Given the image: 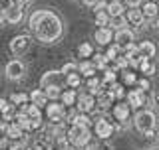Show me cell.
<instances>
[{
    "label": "cell",
    "instance_id": "1",
    "mask_svg": "<svg viewBox=\"0 0 159 150\" xmlns=\"http://www.w3.org/2000/svg\"><path fill=\"white\" fill-rule=\"evenodd\" d=\"M28 30L36 36L38 42L58 44L64 36V22L54 10H34L28 18Z\"/></svg>",
    "mask_w": 159,
    "mask_h": 150
},
{
    "label": "cell",
    "instance_id": "2",
    "mask_svg": "<svg viewBox=\"0 0 159 150\" xmlns=\"http://www.w3.org/2000/svg\"><path fill=\"white\" fill-rule=\"evenodd\" d=\"M133 127L137 132H141L143 136H153L157 128V117L151 109H141L133 117Z\"/></svg>",
    "mask_w": 159,
    "mask_h": 150
},
{
    "label": "cell",
    "instance_id": "3",
    "mask_svg": "<svg viewBox=\"0 0 159 150\" xmlns=\"http://www.w3.org/2000/svg\"><path fill=\"white\" fill-rule=\"evenodd\" d=\"M68 142L72 144L76 150L86 148L89 142H93V132L89 127H80V124H70L68 134H66Z\"/></svg>",
    "mask_w": 159,
    "mask_h": 150
},
{
    "label": "cell",
    "instance_id": "4",
    "mask_svg": "<svg viewBox=\"0 0 159 150\" xmlns=\"http://www.w3.org/2000/svg\"><path fill=\"white\" fill-rule=\"evenodd\" d=\"M92 132H93V138H98V140H109L113 136V132H116V127L106 117H98V119H93Z\"/></svg>",
    "mask_w": 159,
    "mask_h": 150
},
{
    "label": "cell",
    "instance_id": "5",
    "mask_svg": "<svg viewBox=\"0 0 159 150\" xmlns=\"http://www.w3.org/2000/svg\"><path fill=\"white\" fill-rule=\"evenodd\" d=\"M32 44H34V38L30 36V34H20V36H14L12 40H10V53H12L14 57H22L24 53L32 48Z\"/></svg>",
    "mask_w": 159,
    "mask_h": 150
},
{
    "label": "cell",
    "instance_id": "6",
    "mask_svg": "<svg viewBox=\"0 0 159 150\" xmlns=\"http://www.w3.org/2000/svg\"><path fill=\"white\" fill-rule=\"evenodd\" d=\"M44 115H46L48 123L58 124L64 123V115H66V105L62 101H48V105L44 107Z\"/></svg>",
    "mask_w": 159,
    "mask_h": 150
},
{
    "label": "cell",
    "instance_id": "7",
    "mask_svg": "<svg viewBox=\"0 0 159 150\" xmlns=\"http://www.w3.org/2000/svg\"><path fill=\"white\" fill-rule=\"evenodd\" d=\"M76 109H78L80 113H88V115H92V113L98 109L96 95H92V93H88V91H78Z\"/></svg>",
    "mask_w": 159,
    "mask_h": 150
},
{
    "label": "cell",
    "instance_id": "8",
    "mask_svg": "<svg viewBox=\"0 0 159 150\" xmlns=\"http://www.w3.org/2000/svg\"><path fill=\"white\" fill-rule=\"evenodd\" d=\"M4 75L10 79V81H18L26 75V65H24L22 59H10L4 67Z\"/></svg>",
    "mask_w": 159,
    "mask_h": 150
},
{
    "label": "cell",
    "instance_id": "9",
    "mask_svg": "<svg viewBox=\"0 0 159 150\" xmlns=\"http://www.w3.org/2000/svg\"><path fill=\"white\" fill-rule=\"evenodd\" d=\"M125 97H127V103H129L131 109H141V107L147 105V91H143V89L137 87V85H133L131 91L125 93Z\"/></svg>",
    "mask_w": 159,
    "mask_h": 150
},
{
    "label": "cell",
    "instance_id": "10",
    "mask_svg": "<svg viewBox=\"0 0 159 150\" xmlns=\"http://www.w3.org/2000/svg\"><path fill=\"white\" fill-rule=\"evenodd\" d=\"M111 115H113V119H116V123L127 124L129 117H131V107H129V103H125V101H116L111 105Z\"/></svg>",
    "mask_w": 159,
    "mask_h": 150
},
{
    "label": "cell",
    "instance_id": "11",
    "mask_svg": "<svg viewBox=\"0 0 159 150\" xmlns=\"http://www.w3.org/2000/svg\"><path fill=\"white\" fill-rule=\"evenodd\" d=\"M48 85H58V87H66V77H64L62 71H56V69H50L42 75L40 79V87H48Z\"/></svg>",
    "mask_w": 159,
    "mask_h": 150
},
{
    "label": "cell",
    "instance_id": "12",
    "mask_svg": "<svg viewBox=\"0 0 159 150\" xmlns=\"http://www.w3.org/2000/svg\"><path fill=\"white\" fill-rule=\"evenodd\" d=\"M113 30L109 28V26H103V28H98L96 30V34H93V42L98 44V46H103V48H107L109 44L113 42Z\"/></svg>",
    "mask_w": 159,
    "mask_h": 150
},
{
    "label": "cell",
    "instance_id": "13",
    "mask_svg": "<svg viewBox=\"0 0 159 150\" xmlns=\"http://www.w3.org/2000/svg\"><path fill=\"white\" fill-rule=\"evenodd\" d=\"M16 113H18V111H16V105L10 101V99L0 97V117H2V121H4V123L14 121Z\"/></svg>",
    "mask_w": 159,
    "mask_h": 150
},
{
    "label": "cell",
    "instance_id": "14",
    "mask_svg": "<svg viewBox=\"0 0 159 150\" xmlns=\"http://www.w3.org/2000/svg\"><path fill=\"white\" fill-rule=\"evenodd\" d=\"M113 40H116V44L121 49H125L127 46H131L133 40H135V34H133V30L129 28H123V30H117L116 34H113Z\"/></svg>",
    "mask_w": 159,
    "mask_h": 150
},
{
    "label": "cell",
    "instance_id": "15",
    "mask_svg": "<svg viewBox=\"0 0 159 150\" xmlns=\"http://www.w3.org/2000/svg\"><path fill=\"white\" fill-rule=\"evenodd\" d=\"M4 14H6V22L8 24H20V22H22V18H24V6L12 2L6 10H4Z\"/></svg>",
    "mask_w": 159,
    "mask_h": 150
},
{
    "label": "cell",
    "instance_id": "16",
    "mask_svg": "<svg viewBox=\"0 0 159 150\" xmlns=\"http://www.w3.org/2000/svg\"><path fill=\"white\" fill-rule=\"evenodd\" d=\"M125 18H127L129 26H135V28L145 26V16H143L141 8H127L125 10Z\"/></svg>",
    "mask_w": 159,
    "mask_h": 150
},
{
    "label": "cell",
    "instance_id": "17",
    "mask_svg": "<svg viewBox=\"0 0 159 150\" xmlns=\"http://www.w3.org/2000/svg\"><path fill=\"white\" fill-rule=\"evenodd\" d=\"M6 132H8V140H26V131L16 121L6 123Z\"/></svg>",
    "mask_w": 159,
    "mask_h": 150
},
{
    "label": "cell",
    "instance_id": "18",
    "mask_svg": "<svg viewBox=\"0 0 159 150\" xmlns=\"http://www.w3.org/2000/svg\"><path fill=\"white\" fill-rule=\"evenodd\" d=\"M139 8H141L143 16H145V22H151V20H155L159 16V6L155 0H145Z\"/></svg>",
    "mask_w": 159,
    "mask_h": 150
},
{
    "label": "cell",
    "instance_id": "19",
    "mask_svg": "<svg viewBox=\"0 0 159 150\" xmlns=\"http://www.w3.org/2000/svg\"><path fill=\"white\" fill-rule=\"evenodd\" d=\"M78 71L84 79H89V77H93V75H98V67L93 65L92 57H89V59H82V61L78 63Z\"/></svg>",
    "mask_w": 159,
    "mask_h": 150
},
{
    "label": "cell",
    "instance_id": "20",
    "mask_svg": "<svg viewBox=\"0 0 159 150\" xmlns=\"http://www.w3.org/2000/svg\"><path fill=\"white\" fill-rule=\"evenodd\" d=\"M127 6L123 4V0H107V14L109 16H123Z\"/></svg>",
    "mask_w": 159,
    "mask_h": 150
},
{
    "label": "cell",
    "instance_id": "21",
    "mask_svg": "<svg viewBox=\"0 0 159 150\" xmlns=\"http://www.w3.org/2000/svg\"><path fill=\"white\" fill-rule=\"evenodd\" d=\"M139 71H141L143 75H145V77H151L153 73L157 71V65H155V59L153 57H143L141 59V63H139Z\"/></svg>",
    "mask_w": 159,
    "mask_h": 150
},
{
    "label": "cell",
    "instance_id": "22",
    "mask_svg": "<svg viewBox=\"0 0 159 150\" xmlns=\"http://www.w3.org/2000/svg\"><path fill=\"white\" fill-rule=\"evenodd\" d=\"M60 101H62L66 107H76V101H78V89H64L62 95H60Z\"/></svg>",
    "mask_w": 159,
    "mask_h": 150
},
{
    "label": "cell",
    "instance_id": "23",
    "mask_svg": "<svg viewBox=\"0 0 159 150\" xmlns=\"http://www.w3.org/2000/svg\"><path fill=\"white\" fill-rule=\"evenodd\" d=\"M28 95H30V103L38 105L40 109H44L48 105V97H46V91H44V89H34V91L28 93Z\"/></svg>",
    "mask_w": 159,
    "mask_h": 150
},
{
    "label": "cell",
    "instance_id": "24",
    "mask_svg": "<svg viewBox=\"0 0 159 150\" xmlns=\"http://www.w3.org/2000/svg\"><path fill=\"white\" fill-rule=\"evenodd\" d=\"M137 49H139V53H141L143 57H155V53H157V48H155V44L153 42H141V44H137Z\"/></svg>",
    "mask_w": 159,
    "mask_h": 150
},
{
    "label": "cell",
    "instance_id": "25",
    "mask_svg": "<svg viewBox=\"0 0 159 150\" xmlns=\"http://www.w3.org/2000/svg\"><path fill=\"white\" fill-rule=\"evenodd\" d=\"M70 124H80V127H89V128H92L93 119L89 117L88 113H80L78 111L76 115H74V119H72V123H70Z\"/></svg>",
    "mask_w": 159,
    "mask_h": 150
},
{
    "label": "cell",
    "instance_id": "26",
    "mask_svg": "<svg viewBox=\"0 0 159 150\" xmlns=\"http://www.w3.org/2000/svg\"><path fill=\"white\" fill-rule=\"evenodd\" d=\"M107 91H109V95H111L113 99L121 101V99L125 97V85H123V83H117V81H116V83H111V85L107 87Z\"/></svg>",
    "mask_w": 159,
    "mask_h": 150
},
{
    "label": "cell",
    "instance_id": "27",
    "mask_svg": "<svg viewBox=\"0 0 159 150\" xmlns=\"http://www.w3.org/2000/svg\"><path fill=\"white\" fill-rule=\"evenodd\" d=\"M92 61H93V65L98 67V71H103L106 67H109V59H107V56L106 53H93L92 56Z\"/></svg>",
    "mask_w": 159,
    "mask_h": 150
},
{
    "label": "cell",
    "instance_id": "28",
    "mask_svg": "<svg viewBox=\"0 0 159 150\" xmlns=\"http://www.w3.org/2000/svg\"><path fill=\"white\" fill-rule=\"evenodd\" d=\"M121 75V83L125 85V87H133V85H137V75L131 71V69H123V71H119Z\"/></svg>",
    "mask_w": 159,
    "mask_h": 150
},
{
    "label": "cell",
    "instance_id": "29",
    "mask_svg": "<svg viewBox=\"0 0 159 150\" xmlns=\"http://www.w3.org/2000/svg\"><path fill=\"white\" fill-rule=\"evenodd\" d=\"M84 85V77L80 75V71L78 73H72V75H66V87H70V89H80Z\"/></svg>",
    "mask_w": 159,
    "mask_h": 150
},
{
    "label": "cell",
    "instance_id": "30",
    "mask_svg": "<svg viewBox=\"0 0 159 150\" xmlns=\"http://www.w3.org/2000/svg\"><path fill=\"white\" fill-rule=\"evenodd\" d=\"M46 91L48 101H60V95H62L64 87H58V85H48V87H42Z\"/></svg>",
    "mask_w": 159,
    "mask_h": 150
},
{
    "label": "cell",
    "instance_id": "31",
    "mask_svg": "<svg viewBox=\"0 0 159 150\" xmlns=\"http://www.w3.org/2000/svg\"><path fill=\"white\" fill-rule=\"evenodd\" d=\"M129 24H127V18H125V14L123 16H113L111 20H109V28L113 30V32H117V30H123V28H127Z\"/></svg>",
    "mask_w": 159,
    "mask_h": 150
},
{
    "label": "cell",
    "instance_id": "32",
    "mask_svg": "<svg viewBox=\"0 0 159 150\" xmlns=\"http://www.w3.org/2000/svg\"><path fill=\"white\" fill-rule=\"evenodd\" d=\"M78 56L82 57V59H89L93 56V48H92V44H88V42H82L78 46Z\"/></svg>",
    "mask_w": 159,
    "mask_h": 150
},
{
    "label": "cell",
    "instance_id": "33",
    "mask_svg": "<svg viewBox=\"0 0 159 150\" xmlns=\"http://www.w3.org/2000/svg\"><path fill=\"white\" fill-rule=\"evenodd\" d=\"M14 121H16L26 132H30V117H28V115L24 113V111H18V113H16V117H14Z\"/></svg>",
    "mask_w": 159,
    "mask_h": 150
},
{
    "label": "cell",
    "instance_id": "34",
    "mask_svg": "<svg viewBox=\"0 0 159 150\" xmlns=\"http://www.w3.org/2000/svg\"><path fill=\"white\" fill-rule=\"evenodd\" d=\"M121 52H123V49L119 48L117 44H109V46H107V49H106V56H107V59H109V61H116V59H117L119 56H121Z\"/></svg>",
    "mask_w": 159,
    "mask_h": 150
},
{
    "label": "cell",
    "instance_id": "35",
    "mask_svg": "<svg viewBox=\"0 0 159 150\" xmlns=\"http://www.w3.org/2000/svg\"><path fill=\"white\" fill-rule=\"evenodd\" d=\"M10 101L16 105V107H22V105H26L30 101V95L22 93V91H20V93H12V95H10Z\"/></svg>",
    "mask_w": 159,
    "mask_h": 150
},
{
    "label": "cell",
    "instance_id": "36",
    "mask_svg": "<svg viewBox=\"0 0 159 150\" xmlns=\"http://www.w3.org/2000/svg\"><path fill=\"white\" fill-rule=\"evenodd\" d=\"M82 150H113V146L107 140H98V142H89L86 148Z\"/></svg>",
    "mask_w": 159,
    "mask_h": 150
},
{
    "label": "cell",
    "instance_id": "37",
    "mask_svg": "<svg viewBox=\"0 0 159 150\" xmlns=\"http://www.w3.org/2000/svg\"><path fill=\"white\" fill-rule=\"evenodd\" d=\"M109 20H111V16H109L107 12H98L96 18H93V22H96L98 28H103V26H109Z\"/></svg>",
    "mask_w": 159,
    "mask_h": 150
},
{
    "label": "cell",
    "instance_id": "38",
    "mask_svg": "<svg viewBox=\"0 0 159 150\" xmlns=\"http://www.w3.org/2000/svg\"><path fill=\"white\" fill-rule=\"evenodd\" d=\"M60 71L64 73V77H66V75H72V73H78V63L76 61H68V63H64V65H62Z\"/></svg>",
    "mask_w": 159,
    "mask_h": 150
},
{
    "label": "cell",
    "instance_id": "39",
    "mask_svg": "<svg viewBox=\"0 0 159 150\" xmlns=\"http://www.w3.org/2000/svg\"><path fill=\"white\" fill-rule=\"evenodd\" d=\"M8 144V132H6V123H0V148Z\"/></svg>",
    "mask_w": 159,
    "mask_h": 150
},
{
    "label": "cell",
    "instance_id": "40",
    "mask_svg": "<svg viewBox=\"0 0 159 150\" xmlns=\"http://www.w3.org/2000/svg\"><path fill=\"white\" fill-rule=\"evenodd\" d=\"M137 87H141L143 91H149V89H151V83H149L147 77H143V79H137Z\"/></svg>",
    "mask_w": 159,
    "mask_h": 150
},
{
    "label": "cell",
    "instance_id": "41",
    "mask_svg": "<svg viewBox=\"0 0 159 150\" xmlns=\"http://www.w3.org/2000/svg\"><path fill=\"white\" fill-rule=\"evenodd\" d=\"M123 4H125L127 8H139L143 4V0H123Z\"/></svg>",
    "mask_w": 159,
    "mask_h": 150
},
{
    "label": "cell",
    "instance_id": "42",
    "mask_svg": "<svg viewBox=\"0 0 159 150\" xmlns=\"http://www.w3.org/2000/svg\"><path fill=\"white\" fill-rule=\"evenodd\" d=\"M10 4H12V0H0V8H2V10H6Z\"/></svg>",
    "mask_w": 159,
    "mask_h": 150
},
{
    "label": "cell",
    "instance_id": "43",
    "mask_svg": "<svg viewBox=\"0 0 159 150\" xmlns=\"http://www.w3.org/2000/svg\"><path fill=\"white\" fill-rule=\"evenodd\" d=\"M4 22H6V14H4V10L0 8V26H4Z\"/></svg>",
    "mask_w": 159,
    "mask_h": 150
},
{
    "label": "cell",
    "instance_id": "44",
    "mask_svg": "<svg viewBox=\"0 0 159 150\" xmlns=\"http://www.w3.org/2000/svg\"><path fill=\"white\" fill-rule=\"evenodd\" d=\"M12 2H16V4H20V6H24V8H26L28 4H30V0H12Z\"/></svg>",
    "mask_w": 159,
    "mask_h": 150
},
{
    "label": "cell",
    "instance_id": "45",
    "mask_svg": "<svg viewBox=\"0 0 159 150\" xmlns=\"http://www.w3.org/2000/svg\"><path fill=\"white\" fill-rule=\"evenodd\" d=\"M82 2H84V4H86V6H93V4H96V2H98V0H82Z\"/></svg>",
    "mask_w": 159,
    "mask_h": 150
},
{
    "label": "cell",
    "instance_id": "46",
    "mask_svg": "<svg viewBox=\"0 0 159 150\" xmlns=\"http://www.w3.org/2000/svg\"><path fill=\"white\" fill-rule=\"evenodd\" d=\"M0 123H2V117H0Z\"/></svg>",
    "mask_w": 159,
    "mask_h": 150
},
{
    "label": "cell",
    "instance_id": "47",
    "mask_svg": "<svg viewBox=\"0 0 159 150\" xmlns=\"http://www.w3.org/2000/svg\"><path fill=\"white\" fill-rule=\"evenodd\" d=\"M74 150H76V148H74Z\"/></svg>",
    "mask_w": 159,
    "mask_h": 150
}]
</instances>
